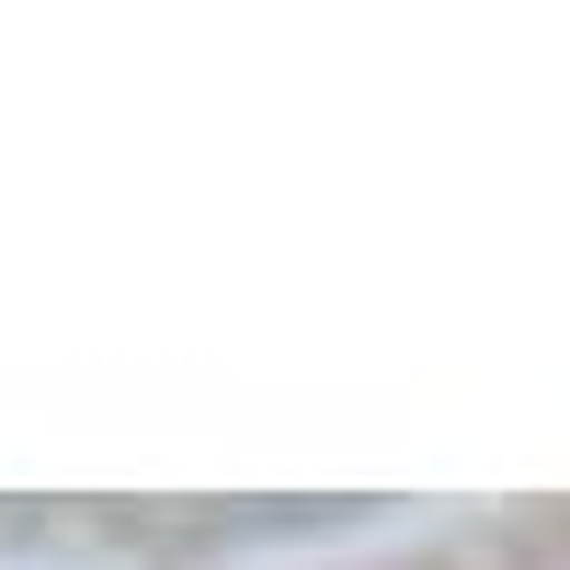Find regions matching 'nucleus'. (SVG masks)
Returning <instances> with one entry per match:
<instances>
[]
</instances>
